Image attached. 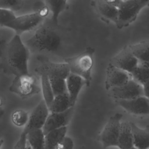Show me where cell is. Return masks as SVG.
Wrapping results in <instances>:
<instances>
[{
  "instance_id": "cell-1",
  "label": "cell",
  "mask_w": 149,
  "mask_h": 149,
  "mask_svg": "<svg viewBox=\"0 0 149 149\" xmlns=\"http://www.w3.org/2000/svg\"><path fill=\"white\" fill-rule=\"evenodd\" d=\"M30 51L20 36L15 34L9 40L0 42V58L5 69L15 76L29 74Z\"/></svg>"
},
{
  "instance_id": "cell-2",
  "label": "cell",
  "mask_w": 149,
  "mask_h": 149,
  "mask_svg": "<svg viewBox=\"0 0 149 149\" xmlns=\"http://www.w3.org/2000/svg\"><path fill=\"white\" fill-rule=\"evenodd\" d=\"M62 43V38L53 29L41 26L24 44L29 50L37 52L57 51Z\"/></svg>"
},
{
  "instance_id": "cell-3",
  "label": "cell",
  "mask_w": 149,
  "mask_h": 149,
  "mask_svg": "<svg viewBox=\"0 0 149 149\" xmlns=\"http://www.w3.org/2000/svg\"><path fill=\"white\" fill-rule=\"evenodd\" d=\"M94 52V48L87 47L79 55L65 59L64 62L68 65L70 73L83 79L87 87H90L92 80Z\"/></svg>"
},
{
  "instance_id": "cell-4",
  "label": "cell",
  "mask_w": 149,
  "mask_h": 149,
  "mask_svg": "<svg viewBox=\"0 0 149 149\" xmlns=\"http://www.w3.org/2000/svg\"><path fill=\"white\" fill-rule=\"evenodd\" d=\"M148 3V1L144 0L121 1L118 8V19L116 23L117 28L122 29L129 26Z\"/></svg>"
},
{
  "instance_id": "cell-5",
  "label": "cell",
  "mask_w": 149,
  "mask_h": 149,
  "mask_svg": "<svg viewBox=\"0 0 149 149\" xmlns=\"http://www.w3.org/2000/svg\"><path fill=\"white\" fill-rule=\"evenodd\" d=\"M48 13V10L45 6L35 12L16 16L6 27L13 30L16 34L20 36L24 32L32 30L38 27L44 21Z\"/></svg>"
},
{
  "instance_id": "cell-6",
  "label": "cell",
  "mask_w": 149,
  "mask_h": 149,
  "mask_svg": "<svg viewBox=\"0 0 149 149\" xmlns=\"http://www.w3.org/2000/svg\"><path fill=\"white\" fill-rule=\"evenodd\" d=\"M9 90L23 98L38 94L41 91L37 77L30 73L15 76Z\"/></svg>"
},
{
  "instance_id": "cell-7",
  "label": "cell",
  "mask_w": 149,
  "mask_h": 149,
  "mask_svg": "<svg viewBox=\"0 0 149 149\" xmlns=\"http://www.w3.org/2000/svg\"><path fill=\"white\" fill-rule=\"evenodd\" d=\"M122 116L120 113H115L109 118L103 128L99 138L104 148L117 147Z\"/></svg>"
},
{
  "instance_id": "cell-8",
  "label": "cell",
  "mask_w": 149,
  "mask_h": 149,
  "mask_svg": "<svg viewBox=\"0 0 149 149\" xmlns=\"http://www.w3.org/2000/svg\"><path fill=\"white\" fill-rule=\"evenodd\" d=\"M109 95L115 100H125L144 96L143 86L132 79L125 84L108 90Z\"/></svg>"
},
{
  "instance_id": "cell-9",
  "label": "cell",
  "mask_w": 149,
  "mask_h": 149,
  "mask_svg": "<svg viewBox=\"0 0 149 149\" xmlns=\"http://www.w3.org/2000/svg\"><path fill=\"white\" fill-rule=\"evenodd\" d=\"M49 113L47 105L43 99L41 100L31 112L23 132L26 134L32 130L42 129Z\"/></svg>"
},
{
  "instance_id": "cell-10",
  "label": "cell",
  "mask_w": 149,
  "mask_h": 149,
  "mask_svg": "<svg viewBox=\"0 0 149 149\" xmlns=\"http://www.w3.org/2000/svg\"><path fill=\"white\" fill-rule=\"evenodd\" d=\"M74 110V107H72L63 112L49 113L42 129L44 135L51 130L66 126L72 118Z\"/></svg>"
},
{
  "instance_id": "cell-11",
  "label": "cell",
  "mask_w": 149,
  "mask_h": 149,
  "mask_svg": "<svg viewBox=\"0 0 149 149\" xmlns=\"http://www.w3.org/2000/svg\"><path fill=\"white\" fill-rule=\"evenodd\" d=\"M35 72L39 74L46 75L48 77H61L66 79L70 74L68 65L65 63H55L45 61L35 69Z\"/></svg>"
},
{
  "instance_id": "cell-12",
  "label": "cell",
  "mask_w": 149,
  "mask_h": 149,
  "mask_svg": "<svg viewBox=\"0 0 149 149\" xmlns=\"http://www.w3.org/2000/svg\"><path fill=\"white\" fill-rule=\"evenodd\" d=\"M116 102L131 114L146 115L149 113V100L144 96H140L130 100H116Z\"/></svg>"
},
{
  "instance_id": "cell-13",
  "label": "cell",
  "mask_w": 149,
  "mask_h": 149,
  "mask_svg": "<svg viewBox=\"0 0 149 149\" xmlns=\"http://www.w3.org/2000/svg\"><path fill=\"white\" fill-rule=\"evenodd\" d=\"M139 62V61L130 51L128 46L126 45L110 59L109 63L130 74Z\"/></svg>"
},
{
  "instance_id": "cell-14",
  "label": "cell",
  "mask_w": 149,
  "mask_h": 149,
  "mask_svg": "<svg viewBox=\"0 0 149 149\" xmlns=\"http://www.w3.org/2000/svg\"><path fill=\"white\" fill-rule=\"evenodd\" d=\"M131 79L130 74L110 63L106 69L105 87L107 90L119 87Z\"/></svg>"
},
{
  "instance_id": "cell-15",
  "label": "cell",
  "mask_w": 149,
  "mask_h": 149,
  "mask_svg": "<svg viewBox=\"0 0 149 149\" xmlns=\"http://www.w3.org/2000/svg\"><path fill=\"white\" fill-rule=\"evenodd\" d=\"M100 17L105 22H113L116 24L118 19V8L107 0H97L91 2Z\"/></svg>"
},
{
  "instance_id": "cell-16",
  "label": "cell",
  "mask_w": 149,
  "mask_h": 149,
  "mask_svg": "<svg viewBox=\"0 0 149 149\" xmlns=\"http://www.w3.org/2000/svg\"><path fill=\"white\" fill-rule=\"evenodd\" d=\"M67 93L69 95L71 105L74 107L79 94L83 86H86V82L83 79L70 73L65 79Z\"/></svg>"
},
{
  "instance_id": "cell-17",
  "label": "cell",
  "mask_w": 149,
  "mask_h": 149,
  "mask_svg": "<svg viewBox=\"0 0 149 149\" xmlns=\"http://www.w3.org/2000/svg\"><path fill=\"white\" fill-rule=\"evenodd\" d=\"M130 125L133 147L137 149H148L149 133L148 128L141 129L133 122H130Z\"/></svg>"
},
{
  "instance_id": "cell-18",
  "label": "cell",
  "mask_w": 149,
  "mask_h": 149,
  "mask_svg": "<svg viewBox=\"0 0 149 149\" xmlns=\"http://www.w3.org/2000/svg\"><path fill=\"white\" fill-rule=\"evenodd\" d=\"M117 147L119 149H130L133 147L130 122H121Z\"/></svg>"
},
{
  "instance_id": "cell-19",
  "label": "cell",
  "mask_w": 149,
  "mask_h": 149,
  "mask_svg": "<svg viewBox=\"0 0 149 149\" xmlns=\"http://www.w3.org/2000/svg\"><path fill=\"white\" fill-rule=\"evenodd\" d=\"M72 107L69 95L68 93H65L54 96L48 108L49 112L59 113L65 112Z\"/></svg>"
},
{
  "instance_id": "cell-20",
  "label": "cell",
  "mask_w": 149,
  "mask_h": 149,
  "mask_svg": "<svg viewBox=\"0 0 149 149\" xmlns=\"http://www.w3.org/2000/svg\"><path fill=\"white\" fill-rule=\"evenodd\" d=\"M45 5L52 13V22L55 26L58 25V17L61 13L69 8L68 1L48 0L44 1Z\"/></svg>"
},
{
  "instance_id": "cell-21",
  "label": "cell",
  "mask_w": 149,
  "mask_h": 149,
  "mask_svg": "<svg viewBox=\"0 0 149 149\" xmlns=\"http://www.w3.org/2000/svg\"><path fill=\"white\" fill-rule=\"evenodd\" d=\"M127 46L132 55L139 62H148V41L143 40Z\"/></svg>"
},
{
  "instance_id": "cell-22",
  "label": "cell",
  "mask_w": 149,
  "mask_h": 149,
  "mask_svg": "<svg viewBox=\"0 0 149 149\" xmlns=\"http://www.w3.org/2000/svg\"><path fill=\"white\" fill-rule=\"evenodd\" d=\"M130 75L132 80L141 86H143L146 83H148V62H139L136 68L131 72Z\"/></svg>"
},
{
  "instance_id": "cell-23",
  "label": "cell",
  "mask_w": 149,
  "mask_h": 149,
  "mask_svg": "<svg viewBox=\"0 0 149 149\" xmlns=\"http://www.w3.org/2000/svg\"><path fill=\"white\" fill-rule=\"evenodd\" d=\"M67 126L50 131L45 134V149H56L59 142L66 136Z\"/></svg>"
},
{
  "instance_id": "cell-24",
  "label": "cell",
  "mask_w": 149,
  "mask_h": 149,
  "mask_svg": "<svg viewBox=\"0 0 149 149\" xmlns=\"http://www.w3.org/2000/svg\"><path fill=\"white\" fill-rule=\"evenodd\" d=\"M26 140L31 149H45V135L42 129H34L26 133Z\"/></svg>"
},
{
  "instance_id": "cell-25",
  "label": "cell",
  "mask_w": 149,
  "mask_h": 149,
  "mask_svg": "<svg viewBox=\"0 0 149 149\" xmlns=\"http://www.w3.org/2000/svg\"><path fill=\"white\" fill-rule=\"evenodd\" d=\"M40 76L41 86V90H42L43 95V100L48 107L54 98V95L51 87L48 77L46 75H41Z\"/></svg>"
},
{
  "instance_id": "cell-26",
  "label": "cell",
  "mask_w": 149,
  "mask_h": 149,
  "mask_svg": "<svg viewBox=\"0 0 149 149\" xmlns=\"http://www.w3.org/2000/svg\"><path fill=\"white\" fill-rule=\"evenodd\" d=\"M54 96L67 93L66 80L61 77H48Z\"/></svg>"
},
{
  "instance_id": "cell-27",
  "label": "cell",
  "mask_w": 149,
  "mask_h": 149,
  "mask_svg": "<svg viewBox=\"0 0 149 149\" xmlns=\"http://www.w3.org/2000/svg\"><path fill=\"white\" fill-rule=\"evenodd\" d=\"M29 116L28 113L23 110L18 109L13 112L11 116L12 123L16 126L22 127L26 126L28 122Z\"/></svg>"
},
{
  "instance_id": "cell-28",
  "label": "cell",
  "mask_w": 149,
  "mask_h": 149,
  "mask_svg": "<svg viewBox=\"0 0 149 149\" xmlns=\"http://www.w3.org/2000/svg\"><path fill=\"white\" fill-rule=\"evenodd\" d=\"M24 1L21 0H0V9L17 11L22 8Z\"/></svg>"
},
{
  "instance_id": "cell-29",
  "label": "cell",
  "mask_w": 149,
  "mask_h": 149,
  "mask_svg": "<svg viewBox=\"0 0 149 149\" xmlns=\"http://www.w3.org/2000/svg\"><path fill=\"white\" fill-rule=\"evenodd\" d=\"M16 17L14 12L6 10L0 9V27H6V26Z\"/></svg>"
},
{
  "instance_id": "cell-30",
  "label": "cell",
  "mask_w": 149,
  "mask_h": 149,
  "mask_svg": "<svg viewBox=\"0 0 149 149\" xmlns=\"http://www.w3.org/2000/svg\"><path fill=\"white\" fill-rule=\"evenodd\" d=\"M74 147V142L73 140L65 136L57 144L56 149H73Z\"/></svg>"
},
{
  "instance_id": "cell-31",
  "label": "cell",
  "mask_w": 149,
  "mask_h": 149,
  "mask_svg": "<svg viewBox=\"0 0 149 149\" xmlns=\"http://www.w3.org/2000/svg\"><path fill=\"white\" fill-rule=\"evenodd\" d=\"M13 149H31L26 140V134L22 132L20 137L15 144Z\"/></svg>"
},
{
  "instance_id": "cell-32",
  "label": "cell",
  "mask_w": 149,
  "mask_h": 149,
  "mask_svg": "<svg viewBox=\"0 0 149 149\" xmlns=\"http://www.w3.org/2000/svg\"><path fill=\"white\" fill-rule=\"evenodd\" d=\"M143 86V95L147 98H148V83H146Z\"/></svg>"
},
{
  "instance_id": "cell-33",
  "label": "cell",
  "mask_w": 149,
  "mask_h": 149,
  "mask_svg": "<svg viewBox=\"0 0 149 149\" xmlns=\"http://www.w3.org/2000/svg\"><path fill=\"white\" fill-rule=\"evenodd\" d=\"M3 143H4V140H3V139H0V149L1 148L2 146L3 145Z\"/></svg>"
},
{
  "instance_id": "cell-34",
  "label": "cell",
  "mask_w": 149,
  "mask_h": 149,
  "mask_svg": "<svg viewBox=\"0 0 149 149\" xmlns=\"http://www.w3.org/2000/svg\"><path fill=\"white\" fill-rule=\"evenodd\" d=\"M2 99L0 98V107L2 105Z\"/></svg>"
},
{
  "instance_id": "cell-35",
  "label": "cell",
  "mask_w": 149,
  "mask_h": 149,
  "mask_svg": "<svg viewBox=\"0 0 149 149\" xmlns=\"http://www.w3.org/2000/svg\"><path fill=\"white\" fill-rule=\"evenodd\" d=\"M130 149H137V148H136L135 147H132V148H130Z\"/></svg>"
}]
</instances>
